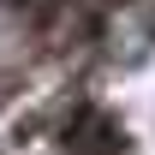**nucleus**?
Instances as JSON below:
<instances>
[{"mask_svg":"<svg viewBox=\"0 0 155 155\" xmlns=\"http://www.w3.org/2000/svg\"><path fill=\"white\" fill-rule=\"evenodd\" d=\"M48 119H60V155H125L131 149V131L114 107H96V101H72V107H54Z\"/></svg>","mask_w":155,"mask_h":155,"instance_id":"1","label":"nucleus"},{"mask_svg":"<svg viewBox=\"0 0 155 155\" xmlns=\"http://www.w3.org/2000/svg\"><path fill=\"white\" fill-rule=\"evenodd\" d=\"M149 36H155V12H149Z\"/></svg>","mask_w":155,"mask_h":155,"instance_id":"2","label":"nucleus"}]
</instances>
